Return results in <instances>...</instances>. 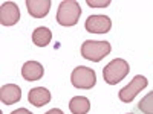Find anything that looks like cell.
<instances>
[{"label": "cell", "mask_w": 153, "mask_h": 114, "mask_svg": "<svg viewBox=\"0 0 153 114\" xmlns=\"http://www.w3.org/2000/svg\"><path fill=\"white\" fill-rule=\"evenodd\" d=\"M11 114H32L31 111H28L26 108H17V110H14Z\"/></svg>", "instance_id": "cell-16"}, {"label": "cell", "mask_w": 153, "mask_h": 114, "mask_svg": "<svg viewBox=\"0 0 153 114\" xmlns=\"http://www.w3.org/2000/svg\"><path fill=\"white\" fill-rule=\"evenodd\" d=\"M46 114H65L60 108H52V110H49V111H46Z\"/></svg>", "instance_id": "cell-17"}, {"label": "cell", "mask_w": 153, "mask_h": 114, "mask_svg": "<svg viewBox=\"0 0 153 114\" xmlns=\"http://www.w3.org/2000/svg\"><path fill=\"white\" fill-rule=\"evenodd\" d=\"M129 62L121 58H115L103 69V78L109 85H117L129 75Z\"/></svg>", "instance_id": "cell-2"}, {"label": "cell", "mask_w": 153, "mask_h": 114, "mask_svg": "<svg viewBox=\"0 0 153 114\" xmlns=\"http://www.w3.org/2000/svg\"><path fill=\"white\" fill-rule=\"evenodd\" d=\"M69 110L72 114H87L91 110V102L84 96H75L69 102Z\"/></svg>", "instance_id": "cell-12"}, {"label": "cell", "mask_w": 153, "mask_h": 114, "mask_svg": "<svg viewBox=\"0 0 153 114\" xmlns=\"http://www.w3.org/2000/svg\"><path fill=\"white\" fill-rule=\"evenodd\" d=\"M127 114H133V113H127Z\"/></svg>", "instance_id": "cell-18"}, {"label": "cell", "mask_w": 153, "mask_h": 114, "mask_svg": "<svg viewBox=\"0 0 153 114\" xmlns=\"http://www.w3.org/2000/svg\"><path fill=\"white\" fill-rule=\"evenodd\" d=\"M110 44L107 41H94L87 40L81 46V55L83 58L92 61V62H100L103 58H106L110 53Z\"/></svg>", "instance_id": "cell-3"}, {"label": "cell", "mask_w": 153, "mask_h": 114, "mask_svg": "<svg viewBox=\"0 0 153 114\" xmlns=\"http://www.w3.org/2000/svg\"><path fill=\"white\" fill-rule=\"evenodd\" d=\"M84 26L91 34H107L112 28V20L107 15H89Z\"/></svg>", "instance_id": "cell-6"}, {"label": "cell", "mask_w": 153, "mask_h": 114, "mask_svg": "<svg viewBox=\"0 0 153 114\" xmlns=\"http://www.w3.org/2000/svg\"><path fill=\"white\" fill-rule=\"evenodd\" d=\"M26 8L31 17L43 18L48 15L51 9V2L49 0H26Z\"/></svg>", "instance_id": "cell-9"}, {"label": "cell", "mask_w": 153, "mask_h": 114, "mask_svg": "<svg viewBox=\"0 0 153 114\" xmlns=\"http://www.w3.org/2000/svg\"><path fill=\"white\" fill-rule=\"evenodd\" d=\"M147 84H149V81H147L146 76L136 75L129 84L120 90V93H118L120 100H121V102H124V104H130L132 100L136 97V94H139L147 87Z\"/></svg>", "instance_id": "cell-5"}, {"label": "cell", "mask_w": 153, "mask_h": 114, "mask_svg": "<svg viewBox=\"0 0 153 114\" xmlns=\"http://www.w3.org/2000/svg\"><path fill=\"white\" fill-rule=\"evenodd\" d=\"M20 20V9L14 2H5L0 6V23L3 26H14Z\"/></svg>", "instance_id": "cell-7"}, {"label": "cell", "mask_w": 153, "mask_h": 114, "mask_svg": "<svg viewBox=\"0 0 153 114\" xmlns=\"http://www.w3.org/2000/svg\"><path fill=\"white\" fill-rule=\"evenodd\" d=\"M81 15V6L78 5V2L74 0H65L58 5L57 9V21L60 26L65 28H71L75 26L80 20Z\"/></svg>", "instance_id": "cell-1"}, {"label": "cell", "mask_w": 153, "mask_h": 114, "mask_svg": "<svg viewBox=\"0 0 153 114\" xmlns=\"http://www.w3.org/2000/svg\"><path fill=\"white\" fill-rule=\"evenodd\" d=\"M0 99L5 105H12L22 99V88L16 84H6L0 90Z\"/></svg>", "instance_id": "cell-10"}, {"label": "cell", "mask_w": 153, "mask_h": 114, "mask_svg": "<svg viewBox=\"0 0 153 114\" xmlns=\"http://www.w3.org/2000/svg\"><path fill=\"white\" fill-rule=\"evenodd\" d=\"M28 100L34 107H43L51 102V91L45 87H35L28 93Z\"/></svg>", "instance_id": "cell-11"}, {"label": "cell", "mask_w": 153, "mask_h": 114, "mask_svg": "<svg viewBox=\"0 0 153 114\" xmlns=\"http://www.w3.org/2000/svg\"><path fill=\"white\" fill-rule=\"evenodd\" d=\"M138 108L143 114H153V91L147 93L138 104Z\"/></svg>", "instance_id": "cell-14"}, {"label": "cell", "mask_w": 153, "mask_h": 114, "mask_svg": "<svg viewBox=\"0 0 153 114\" xmlns=\"http://www.w3.org/2000/svg\"><path fill=\"white\" fill-rule=\"evenodd\" d=\"M43 66L37 61H26L22 67V76L25 81H38L43 78Z\"/></svg>", "instance_id": "cell-8"}, {"label": "cell", "mask_w": 153, "mask_h": 114, "mask_svg": "<svg viewBox=\"0 0 153 114\" xmlns=\"http://www.w3.org/2000/svg\"><path fill=\"white\" fill-rule=\"evenodd\" d=\"M51 40H52V32H51V29L45 28V26H40L37 28L34 32H32V43L38 47H45L51 43Z\"/></svg>", "instance_id": "cell-13"}, {"label": "cell", "mask_w": 153, "mask_h": 114, "mask_svg": "<svg viewBox=\"0 0 153 114\" xmlns=\"http://www.w3.org/2000/svg\"><path fill=\"white\" fill-rule=\"evenodd\" d=\"M71 81L72 85L75 88H84V90H91L92 87H95L97 84V75L95 70L80 66V67H75L72 75H71Z\"/></svg>", "instance_id": "cell-4"}, {"label": "cell", "mask_w": 153, "mask_h": 114, "mask_svg": "<svg viewBox=\"0 0 153 114\" xmlns=\"http://www.w3.org/2000/svg\"><path fill=\"white\" fill-rule=\"evenodd\" d=\"M87 5L91 8H106L110 5V0H87Z\"/></svg>", "instance_id": "cell-15"}]
</instances>
